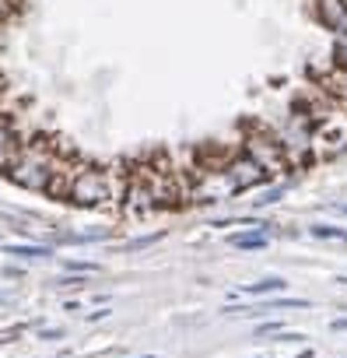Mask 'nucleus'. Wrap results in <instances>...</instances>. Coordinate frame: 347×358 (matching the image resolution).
<instances>
[{
    "label": "nucleus",
    "instance_id": "f257e3e1",
    "mask_svg": "<svg viewBox=\"0 0 347 358\" xmlns=\"http://www.w3.org/2000/svg\"><path fill=\"white\" fill-rule=\"evenodd\" d=\"M64 172L60 158H57V148L50 141H36L29 148H18L15 162L8 165V176L11 183H18L22 190H57V176Z\"/></svg>",
    "mask_w": 347,
    "mask_h": 358
},
{
    "label": "nucleus",
    "instance_id": "f03ea898",
    "mask_svg": "<svg viewBox=\"0 0 347 358\" xmlns=\"http://www.w3.org/2000/svg\"><path fill=\"white\" fill-rule=\"evenodd\" d=\"M64 194L77 208H102L109 201H119L123 187H119V179H116L112 169H77L64 183Z\"/></svg>",
    "mask_w": 347,
    "mask_h": 358
},
{
    "label": "nucleus",
    "instance_id": "7ed1b4c3",
    "mask_svg": "<svg viewBox=\"0 0 347 358\" xmlns=\"http://www.w3.org/2000/svg\"><path fill=\"white\" fill-rule=\"evenodd\" d=\"M228 179H232V187H235V194H242V190H249V187H260V183H267V165H260L256 158H239V162H232L228 169Z\"/></svg>",
    "mask_w": 347,
    "mask_h": 358
},
{
    "label": "nucleus",
    "instance_id": "20e7f679",
    "mask_svg": "<svg viewBox=\"0 0 347 358\" xmlns=\"http://www.w3.org/2000/svg\"><path fill=\"white\" fill-rule=\"evenodd\" d=\"M18 148H22V141H18L15 127L8 120H0V172H8V165L15 162Z\"/></svg>",
    "mask_w": 347,
    "mask_h": 358
},
{
    "label": "nucleus",
    "instance_id": "39448f33",
    "mask_svg": "<svg viewBox=\"0 0 347 358\" xmlns=\"http://www.w3.org/2000/svg\"><path fill=\"white\" fill-rule=\"evenodd\" d=\"M4 253L18 257V260H50L53 257L50 246H36V243H29V246H4Z\"/></svg>",
    "mask_w": 347,
    "mask_h": 358
},
{
    "label": "nucleus",
    "instance_id": "423d86ee",
    "mask_svg": "<svg viewBox=\"0 0 347 358\" xmlns=\"http://www.w3.org/2000/svg\"><path fill=\"white\" fill-rule=\"evenodd\" d=\"M232 246L239 250H267V232H246V236H232Z\"/></svg>",
    "mask_w": 347,
    "mask_h": 358
},
{
    "label": "nucleus",
    "instance_id": "0eeeda50",
    "mask_svg": "<svg viewBox=\"0 0 347 358\" xmlns=\"http://www.w3.org/2000/svg\"><path fill=\"white\" fill-rule=\"evenodd\" d=\"M246 295H270V292H284V281L281 278H267V281H253L242 288Z\"/></svg>",
    "mask_w": 347,
    "mask_h": 358
},
{
    "label": "nucleus",
    "instance_id": "6e6552de",
    "mask_svg": "<svg viewBox=\"0 0 347 358\" xmlns=\"http://www.w3.org/2000/svg\"><path fill=\"white\" fill-rule=\"evenodd\" d=\"M309 302H302V299H270V302H263L256 313H270V309H305Z\"/></svg>",
    "mask_w": 347,
    "mask_h": 358
},
{
    "label": "nucleus",
    "instance_id": "1a4fd4ad",
    "mask_svg": "<svg viewBox=\"0 0 347 358\" xmlns=\"http://www.w3.org/2000/svg\"><path fill=\"white\" fill-rule=\"evenodd\" d=\"M312 236H319V239H347V232L333 229V225H312Z\"/></svg>",
    "mask_w": 347,
    "mask_h": 358
},
{
    "label": "nucleus",
    "instance_id": "9d476101",
    "mask_svg": "<svg viewBox=\"0 0 347 358\" xmlns=\"http://www.w3.org/2000/svg\"><path fill=\"white\" fill-rule=\"evenodd\" d=\"M154 243H161V232H154V236H144V239H133V243H126L123 250H147V246H154Z\"/></svg>",
    "mask_w": 347,
    "mask_h": 358
},
{
    "label": "nucleus",
    "instance_id": "9b49d317",
    "mask_svg": "<svg viewBox=\"0 0 347 358\" xmlns=\"http://www.w3.org/2000/svg\"><path fill=\"white\" fill-rule=\"evenodd\" d=\"M284 197V190H267L263 197H256V208H267V204H277Z\"/></svg>",
    "mask_w": 347,
    "mask_h": 358
},
{
    "label": "nucleus",
    "instance_id": "f8f14e48",
    "mask_svg": "<svg viewBox=\"0 0 347 358\" xmlns=\"http://www.w3.org/2000/svg\"><path fill=\"white\" fill-rule=\"evenodd\" d=\"M71 271H77V274H98V264H84V260H74V264H67Z\"/></svg>",
    "mask_w": 347,
    "mask_h": 358
},
{
    "label": "nucleus",
    "instance_id": "ddd939ff",
    "mask_svg": "<svg viewBox=\"0 0 347 358\" xmlns=\"http://www.w3.org/2000/svg\"><path fill=\"white\" fill-rule=\"evenodd\" d=\"M57 285H64V288H81V285H84V274H67V278H60Z\"/></svg>",
    "mask_w": 347,
    "mask_h": 358
},
{
    "label": "nucleus",
    "instance_id": "4468645a",
    "mask_svg": "<svg viewBox=\"0 0 347 358\" xmlns=\"http://www.w3.org/2000/svg\"><path fill=\"white\" fill-rule=\"evenodd\" d=\"M333 330H347V320H333Z\"/></svg>",
    "mask_w": 347,
    "mask_h": 358
},
{
    "label": "nucleus",
    "instance_id": "2eb2a0df",
    "mask_svg": "<svg viewBox=\"0 0 347 358\" xmlns=\"http://www.w3.org/2000/svg\"><path fill=\"white\" fill-rule=\"evenodd\" d=\"M337 211H340V215H347V204H337Z\"/></svg>",
    "mask_w": 347,
    "mask_h": 358
},
{
    "label": "nucleus",
    "instance_id": "dca6fc26",
    "mask_svg": "<svg viewBox=\"0 0 347 358\" xmlns=\"http://www.w3.org/2000/svg\"><path fill=\"white\" fill-rule=\"evenodd\" d=\"M0 302H8V295H0Z\"/></svg>",
    "mask_w": 347,
    "mask_h": 358
},
{
    "label": "nucleus",
    "instance_id": "f3484780",
    "mask_svg": "<svg viewBox=\"0 0 347 358\" xmlns=\"http://www.w3.org/2000/svg\"><path fill=\"white\" fill-rule=\"evenodd\" d=\"M140 358H154V355H140Z\"/></svg>",
    "mask_w": 347,
    "mask_h": 358
}]
</instances>
